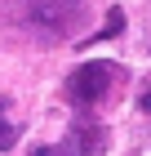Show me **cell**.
<instances>
[{"label":"cell","mask_w":151,"mask_h":156,"mask_svg":"<svg viewBox=\"0 0 151 156\" xmlns=\"http://www.w3.org/2000/svg\"><path fill=\"white\" fill-rule=\"evenodd\" d=\"M138 107L151 116V80H142V89H138Z\"/></svg>","instance_id":"6"},{"label":"cell","mask_w":151,"mask_h":156,"mask_svg":"<svg viewBox=\"0 0 151 156\" xmlns=\"http://www.w3.org/2000/svg\"><path fill=\"white\" fill-rule=\"evenodd\" d=\"M62 152H67V156H102V152H107V129H102V120H98V116L71 120L67 138H62Z\"/></svg>","instance_id":"3"},{"label":"cell","mask_w":151,"mask_h":156,"mask_svg":"<svg viewBox=\"0 0 151 156\" xmlns=\"http://www.w3.org/2000/svg\"><path fill=\"white\" fill-rule=\"evenodd\" d=\"M120 80H125V67H120V62L93 58V62H80V67L62 80V98H67L71 107L89 112V107H98V103H107Z\"/></svg>","instance_id":"2"},{"label":"cell","mask_w":151,"mask_h":156,"mask_svg":"<svg viewBox=\"0 0 151 156\" xmlns=\"http://www.w3.org/2000/svg\"><path fill=\"white\" fill-rule=\"evenodd\" d=\"M120 27H125V9H107V23L93 31V40H111V36H120Z\"/></svg>","instance_id":"5"},{"label":"cell","mask_w":151,"mask_h":156,"mask_svg":"<svg viewBox=\"0 0 151 156\" xmlns=\"http://www.w3.org/2000/svg\"><path fill=\"white\" fill-rule=\"evenodd\" d=\"M27 156H67V152H62V143H58V147H31Z\"/></svg>","instance_id":"7"},{"label":"cell","mask_w":151,"mask_h":156,"mask_svg":"<svg viewBox=\"0 0 151 156\" xmlns=\"http://www.w3.org/2000/svg\"><path fill=\"white\" fill-rule=\"evenodd\" d=\"M13 143H18V120L9 116V98L0 94V152H9Z\"/></svg>","instance_id":"4"},{"label":"cell","mask_w":151,"mask_h":156,"mask_svg":"<svg viewBox=\"0 0 151 156\" xmlns=\"http://www.w3.org/2000/svg\"><path fill=\"white\" fill-rule=\"evenodd\" d=\"M0 13L5 23L27 31V36L40 40H67L76 36L89 18V5L84 0H0Z\"/></svg>","instance_id":"1"}]
</instances>
